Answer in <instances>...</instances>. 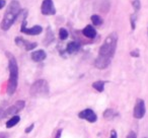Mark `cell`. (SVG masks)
Returning <instances> with one entry per match:
<instances>
[{
  "mask_svg": "<svg viewBox=\"0 0 148 138\" xmlns=\"http://www.w3.org/2000/svg\"><path fill=\"white\" fill-rule=\"evenodd\" d=\"M118 44V35L112 33L103 41L99 51V56L95 61V66L99 69H106L110 65L112 58L115 55Z\"/></svg>",
  "mask_w": 148,
  "mask_h": 138,
  "instance_id": "cell-1",
  "label": "cell"
},
{
  "mask_svg": "<svg viewBox=\"0 0 148 138\" xmlns=\"http://www.w3.org/2000/svg\"><path fill=\"white\" fill-rule=\"evenodd\" d=\"M21 4L17 0H12L7 6V9L3 15L2 21H1V30L3 31H8L11 27L13 25L14 21H16L19 12H21Z\"/></svg>",
  "mask_w": 148,
  "mask_h": 138,
  "instance_id": "cell-2",
  "label": "cell"
},
{
  "mask_svg": "<svg viewBox=\"0 0 148 138\" xmlns=\"http://www.w3.org/2000/svg\"><path fill=\"white\" fill-rule=\"evenodd\" d=\"M8 56V69H9V79L7 84V93L12 95L15 93L18 84V66L16 59L10 53H7Z\"/></svg>",
  "mask_w": 148,
  "mask_h": 138,
  "instance_id": "cell-3",
  "label": "cell"
},
{
  "mask_svg": "<svg viewBox=\"0 0 148 138\" xmlns=\"http://www.w3.org/2000/svg\"><path fill=\"white\" fill-rule=\"evenodd\" d=\"M31 95L33 97H45L49 95V84L45 79L35 81L31 87Z\"/></svg>",
  "mask_w": 148,
  "mask_h": 138,
  "instance_id": "cell-4",
  "label": "cell"
},
{
  "mask_svg": "<svg viewBox=\"0 0 148 138\" xmlns=\"http://www.w3.org/2000/svg\"><path fill=\"white\" fill-rule=\"evenodd\" d=\"M21 32L25 35H29V36H38L40 34H42L43 32V27L41 25H34L32 27H27V21L25 19H23V25H21Z\"/></svg>",
  "mask_w": 148,
  "mask_h": 138,
  "instance_id": "cell-5",
  "label": "cell"
},
{
  "mask_svg": "<svg viewBox=\"0 0 148 138\" xmlns=\"http://www.w3.org/2000/svg\"><path fill=\"white\" fill-rule=\"evenodd\" d=\"M41 12L44 15H55L56 7L53 0H43L41 5Z\"/></svg>",
  "mask_w": 148,
  "mask_h": 138,
  "instance_id": "cell-6",
  "label": "cell"
},
{
  "mask_svg": "<svg viewBox=\"0 0 148 138\" xmlns=\"http://www.w3.org/2000/svg\"><path fill=\"white\" fill-rule=\"evenodd\" d=\"M145 112H146V109H145V103H144L143 100L141 99H138L136 101V104H135V107H134V110H133V116L135 119H142L145 115Z\"/></svg>",
  "mask_w": 148,
  "mask_h": 138,
  "instance_id": "cell-7",
  "label": "cell"
},
{
  "mask_svg": "<svg viewBox=\"0 0 148 138\" xmlns=\"http://www.w3.org/2000/svg\"><path fill=\"white\" fill-rule=\"evenodd\" d=\"M25 103L23 101H17L15 104H13L11 107H9L6 111L3 113L2 117H8V116H14L16 113L21 112L25 108Z\"/></svg>",
  "mask_w": 148,
  "mask_h": 138,
  "instance_id": "cell-8",
  "label": "cell"
},
{
  "mask_svg": "<svg viewBox=\"0 0 148 138\" xmlns=\"http://www.w3.org/2000/svg\"><path fill=\"white\" fill-rule=\"evenodd\" d=\"M78 117L80 118V119L86 120L89 123H95L97 120V114L91 109H85V110H83V111H81L80 113L78 114Z\"/></svg>",
  "mask_w": 148,
  "mask_h": 138,
  "instance_id": "cell-9",
  "label": "cell"
},
{
  "mask_svg": "<svg viewBox=\"0 0 148 138\" xmlns=\"http://www.w3.org/2000/svg\"><path fill=\"white\" fill-rule=\"evenodd\" d=\"M14 42H15V44L18 46V47L25 48L27 51H31V50L35 49V48L38 46L37 43H32V42L25 41V39H23V38H21V37L15 38Z\"/></svg>",
  "mask_w": 148,
  "mask_h": 138,
  "instance_id": "cell-10",
  "label": "cell"
},
{
  "mask_svg": "<svg viewBox=\"0 0 148 138\" xmlns=\"http://www.w3.org/2000/svg\"><path fill=\"white\" fill-rule=\"evenodd\" d=\"M33 61L35 62H41L43 60H45L47 58V54L44 50H37V51H34L31 55Z\"/></svg>",
  "mask_w": 148,
  "mask_h": 138,
  "instance_id": "cell-11",
  "label": "cell"
},
{
  "mask_svg": "<svg viewBox=\"0 0 148 138\" xmlns=\"http://www.w3.org/2000/svg\"><path fill=\"white\" fill-rule=\"evenodd\" d=\"M82 34L88 39H95V36H97V31L92 25H88L82 30Z\"/></svg>",
  "mask_w": 148,
  "mask_h": 138,
  "instance_id": "cell-12",
  "label": "cell"
},
{
  "mask_svg": "<svg viewBox=\"0 0 148 138\" xmlns=\"http://www.w3.org/2000/svg\"><path fill=\"white\" fill-rule=\"evenodd\" d=\"M80 49V45L77 42H70L68 43L67 47H66V51H67L68 54H73L75 52H77Z\"/></svg>",
  "mask_w": 148,
  "mask_h": 138,
  "instance_id": "cell-13",
  "label": "cell"
},
{
  "mask_svg": "<svg viewBox=\"0 0 148 138\" xmlns=\"http://www.w3.org/2000/svg\"><path fill=\"white\" fill-rule=\"evenodd\" d=\"M21 121V117L19 116H12V117L10 118V119L8 120V121L6 122V127L7 128H12L14 127L16 124H18V122Z\"/></svg>",
  "mask_w": 148,
  "mask_h": 138,
  "instance_id": "cell-14",
  "label": "cell"
},
{
  "mask_svg": "<svg viewBox=\"0 0 148 138\" xmlns=\"http://www.w3.org/2000/svg\"><path fill=\"white\" fill-rule=\"evenodd\" d=\"M105 84H106V81L97 80L92 83V87L95 89V91H99V93H103V89H105Z\"/></svg>",
  "mask_w": 148,
  "mask_h": 138,
  "instance_id": "cell-15",
  "label": "cell"
},
{
  "mask_svg": "<svg viewBox=\"0 0 148 138\" xmlns=\"http://www.w3.org/2000/svg\"><path fill=\"white\" fill-rule=\"evenodd\" d=\"M90 21H91V23H92V25H97V27H99V25H103V19H101V17L99 16V15H97V14L91 15V16H90Z\"/></svg>",
  "mask_w": 148,
  "mask_h": 138,
  "instance_id": "cell-16",
  "label": "cell"
},
{
  "mask_svg": "<svg viewBox=\"0 0 148 138\" xmlns=\"http://www.w3.org/2000/svg\"><path fill=\"white\" fill-rule=\"evenodd\" d=\"M117 116V113H116V111H114L113 109H108L105 111V113H103V117L106 118V119H114V118Z\"/></svg>",
  "mask_w": 148,
  "mask_h": 138,
  "instance_id": "cell-17",
  "label": "cell"
},
{
  "mask_svg": "<svg viewBox=\"0 0 148 138\" xmlns=\"http://www.w3.org/2000/svg\"><path fill=\"white\" fill-rule=\"evenodd\" d=\"M68 36H69V34H68L67 30L63 29V27H61V29L59 30V38L61 40H66L68 38Z\"/></svg>",
  "mask_w": 148,
  "mask_h": 138,
  "instance_id": "cell-18",
  "label": "cell"
},
{
  "mask_svg": "<svg viewBox=\"0 0 148 138\" xmlns=\"http://www.w3.org/2000/svg\"><path fill=\"white\" fill-rule=\"evenodd\" d=\"M132 5H133V8H134V10H135V12L138 13V11L141 8V2H140V0H133V1H132Z\"/></svg>",
  "mask_w": 148,
  "mask_h": 138,
  "instance_id": "cell-19",
  "label": "cell"
},
{
  "mask_svg": "<svg viewBox=\"0 0 148 138\" xmlns=\"http://www.w3.org/2000/svg\"><path fill=\"white\" fill-rule=\"evenodd\" d=\"M126 138H137V136H136V133H135V132L131 131L129 134H128L127 137H126Z\"/></svg>",
  "mask_w": 148,
  "mask_h": 138,
  "instance_id": "cell-20",
  "label": "cell"
},
{
  "mask_svg": "<svg viewBox=\"0 0 148 138\" xmlns=\"http://www.w3.org/2000/svg\"><path fill=\"white\" fill-rule=\"evenodd\" d=\"M34 127H35V125H34V124H32L31 126H29V127L25 129V133H29V132H31L32 130L34 129Z\"/></svg>",
  "mask_w": 148,
  "mask_h": 138,
  "instance_id": "cell-21",
  "label": "cell"
},
{
  "mask_svg": "<svg viewBox=\"0 0 148 138\" xmlns=\"http://www.w3.org/2000/svg\"><path fill=\"white\" fill-rule=\"evenodd\" d=\"M111 138H117V132L115 130H112L111 132Z\"/></svg>",
  "mask_w": 148,
  "mask_h": 138,
  "instance_id": "cell-22",
  "label": "cell"
},
{
  "mask_svg": "<svg viewBox=\"0 0 148 138\" xmlns=\"http://www.w3.org/2000/svg\"><path fill=\"white\" fill-rule=\"evenodd\" d=\"M5 4H6V2H5V0H0V9L3 8V7L5 6Z\"/></svg>",
  "mask_w": 148,
  "mask_h": 138,
  "instance_id": "cell-23",
  "label": "cell"
},
{
  "mask_svg": "<svg viewBox=\"0 0 148 138\" xmlns=\"http://www.w3.org/2000/svg\"><path fill=\"white\" fill-rule=\"evenodd\" d=\"M131 56H133V57H138V56H139V54H138L137 50H136V51H134V52H131Z\"/></svg>",
  "mask_w": 148,
  "mask_h": 138,
  "instance_id": "cell-24",
  "label": "cell"
},
{
  "mask_svg": "<svg viewBox=\"0 0 148 138\" xmlns=\"http://www.w3.org/2000/svg\"><path fill=\"white\" fill-rule=\"evenodd\" d=\"M144 138H147V137H144Z\"/></svg>",
  "mask_w": 148,
  "mask_h": 138,
  "instance_id": "cell-25",
  "label": "cell"
}]
</instances>
